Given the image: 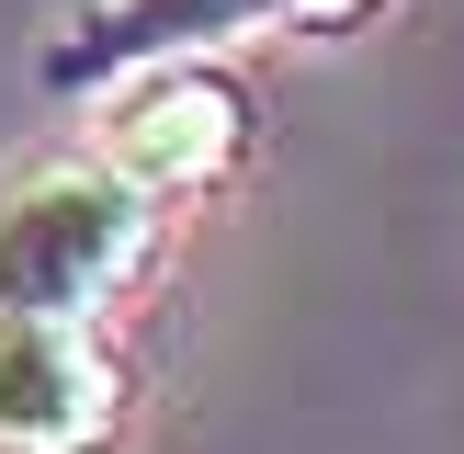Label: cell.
Segmentation results:
<instances>
[{"label": "cell", "mask_w": 464, "mask_h": 454, "mask_svg": "<svg viewBox=\"0 0 464 454\" xmlns=\"http://www.w3.org/2000/svg\"><path fill=\"white\" fill-rule=\"evenodd\" d=\"M159 216H170V204L136 193L102 148L12 159V171H0V307L102 318L125 284H148Z\"/></svg>", "instance_id": "obj_1"}, {"label": "cell", "mask_w": 464, "mask_h": 454, "mask_svg": "<svg viewBox=\"0 0 464 454\" xmlns=\"http://www.w3.org/2000/svg\"><path fill=\"white\" fill-rule=\"evenodd\" d=\"M102 91L113 103H102V125H91V148H102L136 193H159V204L216 193L249 159V91L227 80V68H204V57H148V68H125V80H102Z\"/></svg>", "instance_id": "obj_2"}, {"label": "cell", "mask_w": 464, "mask_h": 454, "mask_svg": "<svg viewBox=\"0 0 464 454\" xmlns=\"http://www.w3.org/2000/svg\"><path fill=\"white\" fill-rule=\"evenodd\" d=\"M125 420H136V386L102 318L0 307V454H113Z\"/></svg>", "instance_id": "obj_3"}, {"label": "cell", "mask_w": 464, "mask_h": 454, "mask_svg": "<svg viewBox=\"0 0 464 454\" xmlns=\"http://www.w3.org/2000/svg\"><path fill=\"white\" fill-rule=\"evenodd\" d=\"M284 23V0H80V12L45 35V91H102L148 57H204L227 35H261Z\"/></svg>", "instance_id": "obj_4"}, {"label": "cell", "mask_w": 464, "mask_h": 454, "mask_svg": "<svg viewBox=\"0 0 464 454\" xmlns=\"http://www.w3.org/2000/svg\"><path fill=\"white\" fill-rule=\"evenodd\" d=\"M362 12H374V0H284V23H295V35H352Z\"/></svg>", "instance_id": "obj_5"}]
</instances>
